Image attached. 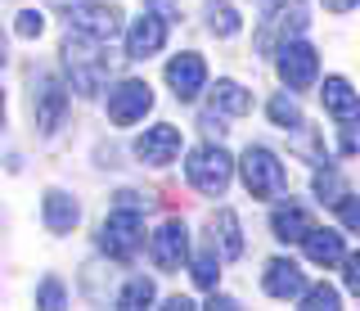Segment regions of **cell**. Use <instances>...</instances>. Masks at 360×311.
Instances as JSON below:
<instances>
[{"mask_svg": "<svg viewBox=\"0 0 360 311\" xmlns=\"http://www.w3.org/2000/svg\"><path fill=\"white\" fill-rule=\"evenodd\" d=\"M212 239H221V253L225 258H243V235H239V217L230 208H221L212 217Z\"/></svg>", "mask_w": 360, "mask_h": 311, "instance_id": "cell-18", "label": "cell"}, {"mask_svg": "<svg viewBox=\"0 0 360 311\" xmlns=\"http://www.w3.org/2000/svg\"><path fill=\"white\" fill-rule=\"evenodd\" d=\"M153 108V91H149V82H122V86H112L108 91V118L117 122V127H131V122H140L144 113Z\"/></svg>", "mask_w": 360, "mask_h": 311, "instance_id": "cell-7", "label": "cell"}, {"mask_svg": "<svg viewBox=\"0 0 360 311\" xmlns=\"http://www.w3.org/2000/svg\"><path fill=\"white\" fill-rule=\"evenodd\" d=\"M167 307H172V311H189L194 303H189V298H180V293H176V298H167Z\"/></svg>", "mask_w": 360, "mask_h": 311, "instance_id": "cell-33", "label": "cell"}, {"mask_svg": "<svg viewBox=\"0 0 360 311\" xmlns=\"http://www.w3.org/2000/svg\"><path fill=\"white\" fill-rule=\"evenodd\" d=\"M194 280L202 284V288H217V280H221V271H217V253H198L194 258Z\"/></svg>", "mask_w": 360, "mask_h": 311, "instance_id": "cell-25", "label": "cell"}, {"mask_svg": "<svg viewBox=\"0 0 360 311\" xmlns=\"http://www.w3.org/2000/svg\"><path fill=\"white\" fill-rule=\"evenodd\" d=\"M320 95H324V108H329L342 127H356V122H360V95L342 82V77H329Z\"/></svg>", "mask_w": 360, "mask_h": 311, "instance_id": "cell-13", "label": "cell"}, {"mask_svg": "<svg viewBox=\"0 0 360 311\" xmlns=\"http://www.w3.org/2000/svg\"><path fill=\"white\" fill-rule=\"evenodd\" d=\"M167 82H172L176 99H194L202 91V82H207V63H202L198 54H176V59L167 63Z\"/></svg>", "mask_w": 360, "mask_h": 311, "instance_id": "cell-11", "label": "cell"}, {"mask_svg": "<svg viewBox=\"0 0 360 311\" xmlns=\"http://www.w3.org/2000/svg\"><path fill=\"white\" fill-rule=\"evenodd\" d=\"M77 217H82V208H77L72 194H63V190L45 194V226H50V235H68L77 226Z\"/></svg>", "mask_w": 360, "mask_h": 311, "instance_id": "cell-16", "label": "cell"}, {"mask_svg": "<svg viewBox=\"0 0 360 311\" xmlns=\"http://www.w3.org/2000/svg\"><path fill=\"white\" fill-rule=\"evenodd\" d=\"M63 63H68V77H72V86H77L82 95H95L99 86H104V77H108V63H104V54H99V41H77V37H68Z\"/></svg>", "mask_w": 360, "mask_h": 311, "instance_id": "cell-3", "label": "cell"}, {"mask_svg": "<svg viewBox=\"0 0 360 311\" xmlns=\"http://www.w3.org/2000/svg\"><path fill=\"white\" fill-rule=\"evenodd\" d=\"M352 5H356V0H324V9H333V14H347Z\"/></svg>", "mask_w": 360, "mask_h": 311, "instance_id": "cell-31", "label": "cell"}, {"mask_svg": "<svg viewBox=\"0 0 360 311\" xmlns=\"http://www.w3.org/2000/svg\"><path fill=\"white\" fill-rule=\"evenodd\" d=\"M144 243V212L140 208H112L99 226V248L112 253V258H135Z\"/></svg>", "mask_w": 360, "mask_h": 311, "instance_id": "cell-2", "label": "cell"}, {"mask_svg": "<svg viewBox=\"0 0 360 311\" xmlns=\"http://www.w3.org/2000/svg\"><path fill=\"white\" fill-rule=\"evenodd\" d=\"M302 288H307V280H302L297 262H288V258L266 262V293L270 298H302Z\"/></svg>", "mask_w": 360, "mask_h": 311, "instance_id": "cell-14", "label": "cell"}, {"mask_svg": "<svg viewBox=\"0 0 360 311\" xmlns=\"http://www.w3.org/2000/svg\"><path fill=\"white\" fill-rule=\"evenodd\" d=\"M149 5H158V9H162V18H167V23L176 18V5H172V0H149Z\"/></svg>", "mask_w": 360, "mask_h": 311, "instance_id": "cell-32", "label": "cell"}, {"mask_svg": "<svg viewBox=\"0 0 360 311\" xmlns=\"http://www.w3.org/2000/svg\"><path fill=\"white\" fill-rule=\"evenodd\" d=\"M315 194L324 198V203H338V198L347 194V185H342V176H338L333 167H324V172H315Z\"/></svg>", "mask_w": 360, "mask_h": 311, "instance_id": "cell-24", "label": "cell"}, {"mask_svg": "<svg viewBox=\"0 0 360 311\" xmlns=\"http://www.w3.org/2000/svg\"><path fill=\"white\" fill-rule=\"evenodd\" d=\"M32 113H37V127L45 136H54V131L63 127V113H68V91L59 77L41 72L37 77V91H32Z\"/></svg>", "mask_w": 360, "mask_h": 311, "instance_id": "cell-6", "label": "cell"}, {"mask_svg": "<svg viewBox=\"0 0 360 311\" xmlns=\"http://www.w3.org/2000/svg\"><path fill=\"white\" fill-rule=\"evenodd\" d=\"M257 5H262V9H266V14H275V9H279V5H284V0H257Z\"/></svg>", "mask_w": 360, "mask_h": 311, "instance_id": "cell-34", "label": "cell"}, {"mask_svg": "<svg viewBox=\"0 0 360 311\" xmlns=\"http://www.w3.org/2000/svg\"><path fill=\"white\" fill-rule=\"evenodd\" d=\"M270 230H275V239H284V243H302L315 230V217L307 212V208H275V217H270Z\"/></svg>", "mask_w": 360, "mask_h": 311, "instance_id": "cell-15", "label": "cell"}, {"mask_svg": "<svg viewBox=\"0 0 360 311\" xmlns=\"http://www.w3.org/2000/svg\"><path fill=\"white\" fill-rule=\"evenodd\" d=\"M207 27L217 32V37H234V32H239V14H234L225 0H207Z\"/></svg>", "mask_w": 360, "mask_h": 311, "instance_id": "cell-21", "label": "cell"}, {"mask_svg": "<svg viewBox=\"0 0 360 311\" xmlns=\"http://www.w3.org/2000/svg\"><path fill=\"white\" fill-rule=\"evenodd\" d=\"M302 307H307V311H333V307H338V288H333V284L302 288Z\"/></svg>", "mask_w": 360, "mask_h": 311, "instance_id": "cell-23", "label": "cell"}, {"mask_svg": "<svg viewBox=\"0 0 360 311\" xmlns=\"http://www.w3.org/2000/svg\"><path fill=\"white\" fill-rule=\"evenodd\" d=\"M149 253H153V262L162 266V271H176V266L189 258V230H185V221H162L158 235L149 239Z\"/></svg>", "mask_w": 360, "mask_h": 311, "instance_id": "cell-9", "label": "cell"}, {"mask_svg": "<svg viewBox=\"0 0 360 311\" xmlns=\"http://www.w3.org/2000/svg\"><path fill=\"white\" fill-rule=\"evenodd\" d=\"M185 172H189V185H194L198 194H212V198H221L225 190H230L234 158L221 149V144H202V149H194V153H189Z\"/></svg>", "mask_w": 360, "mask_h": 311, "instance_id": "cell-1", "label": "cell"}, {"mask_svg": "<svg viewBox=\"0 0 360 311\" xmlns=\"http://www.w3.org/2000/svg\"><path fill=\"white\" fill-rule=\"evenodd\" d=\"M37 303H41V307H63V284H59V280H45L41 293H37Z\"/></svg>", "mask_w": 360, "mask_h": 311, "instance_id": "cell-29", "label": "cell"}, {"mask_svg": "<svg viewBox=\"0 0 360 311\" xmlns=\"http://www.w3.org/2000/svg\"><path fill=\"white\" fill-rule=\"evenodd\" d=\"M68 14V23L77 32H86L90 41H112L122 32V9L112 5H95V0H54Z\"/></svg>", "mask_w": 360, "mask_h": 311, "instance_id": "cell-4", "label": "cell"}, {"mask_svg": "<svg viewBox=\"0 0 360 311\" xmlns=\"http://www.w3.org/2000/svg\"><path fill=\"white\" fill-rule=\"evenodd\" d=\"M0 68H5V37H0Z\"/></svg>", "mask_w": 360, "mask_h": 311, "instance_id": "cell-36", "label": "cell"}, {"mask_svg": "<svg viewBox=\"0 0 360 311\" xmlns=\"http://www.w3.org/2000/svg\"><path fill=\"white\" fill-rule=\"evenodd\" d=\"M243 185L252 198H279L284 194V163L275 158L270 149H262V144H248L243 153Z\"/></svg>", "mask_w": 360, "mask_h": 311, "instance_id": "cell-5", "label": "cell"}, {"mask_svg": "<svg viewBox=\"0 0 360 311\" xmlns=\"http://www.w3.org/2000/svg\"><path fill=\"white\" fill-rule=\"evenodd\" d=\"M153 303V280H144V275H135V280H127V288H122V298H117V307H149Z\"/></svg>", "mask_w": 360, "mask_h": 311, "instance_id": "cell-22", "label": "cell"}, {"mask_svg": "<svg viewBox=\"0 0 360 311\" xmlns=\"http://www.w3.org/2000/svg\"><path fill=\"white\" fill-rule=\"evenodd\" d=\"M41 32H45V18L37 14V9H22V14H18V37H41Z\"/></svg>", "mask_w": 360, "mask_h": 311, "instance_id": "cell-26", "label": "cell"}, {"mask_svg": "<svg viewBox=\"0 0 360 311\" xmlns=\"http://www.w3.org/2000/svg\"><path fill=\"white\" fill-rule=\"evenodd\" d=\"M202 131H212V136H225V127H221L217 113H202Z\"/></svg>", "mask_w": 360, "mask_h": 311, "instance_id": "cell-30", "label": "cell"}, {"mask_svg": "<svg viewBox=\"0 0 360 311\" xmlns=\"http://www.w3.org/2000/svg\"><path fill=\"white\" fill-rule=\"evenodd\" d=\"M315 72H320V59H315V50L307 41H284V50H279V77L292 91H307L315 82Z\"/></svg>", "mask_w": 360, "mask_h": 311, "instance_id": "cell-8", "label": "cell"}, {"mask_svg": "<svg viewBox=\"0 0 360 311\" xmlns=\"http://www.w3.org/2000/svg\"><path fill=\"white\" fill-rule=\"evenodd\" d=\"M212 108H217V113H248V108H252V95L243 91L239 82H217V91H212Z\"/></svg>", "mask_w": 360, "mask_h": 311, "instance_id": "cell-19", "label": "cell"}, {"mask_svg": "<svg viewBox=\"0 0 360 311\" xmlns=\"http://www.w3.org/2000/svg\"><path fill=\"white\" fill-rule=\"evenodd\" d=\"M0 127H5V91H0Z\"/></svg>", "mask_w": 360, "mask_h": 311, "instance_id": "cell-35", "label": "cell"}, {"mask_svg": "<svg viewBox=\"0 0 360 311\" xmlns=\"http://www.w3.org/2000/svg\"><path fill=\"white\" fill-rule=\"evenodd\" d=\"M342 280H347V288L360 298V253H352V258H342Z\"/></svg>", "mask_w": 360, "mask_h": 311, "instance_id": "cell-28", "label": "cell"}, {"mask_svg": "<svg viewBox=\"0 0 360 311\" xmlns=\"http://www.w3.org/2000/svg\"><path fill=\"white\" fill-rule=\"evenodd\" d=\"M167 41V18H153V14H140L127 32V54L131 59H149V54L162 50Z\"/></svg>", "mask_w": 360, "mask_h": 311, "instance_id": "cell-12", "label": "cell"}, {"mask_svg": "<svg viewBox=\"0 0 360 311\" xmlns=\"http://www.w3.org/2000/svg\"><path fill=\"white\" fill-rule=\"evenodd\" d=\"M266 113H270L275 127H284V131H297L302 127V108H297V99H288V95H275L266 104Z\"/></svg>", "mask_w": 360, "mask_h": 311, "instance_id": "cell-20", "label": "cell"}, {"mask_svg": "<svg viewBox=\"0 0 360 311\" xmlns=\"http://www.w3.org/2000/svg\"><path fill=\"white\" fill-rule=\"evenodd\" d=\"M176 153H180V131L167 127V122L162 127H149L140 140H135V158L149 163V167H167Z\"/></svg>", "mask_w": 360, "mask_h": 311, "instance_id": "cell-10", "label": "cell"}, {"mask_svg": "<svg viewBox=\"0 0 360 311\" xmlns=\"http://www.w3.org/2000/svg\"><path fill=\"white\" fill-rule=\"evenodd\" d=\"M338 212H342V226L347 230H356V235H360V198H338Z\"/></svg>", "mask_w": 360, "mask_h": 311, "instance_id": "cell-27", "label": "cell"}, {"mask_svg": "<svg viewBox=\"0 0 360 311\" xmlns=\"http://www.w3.org/2000/svg\"><path fill=\"white\" fill-rule=\"evenodd\" d=\"M302 243H307V258H311V262H320V266L342 262V235H338V230H320V226H315Z\"/></svg>", "mask_w": 360, "mask_h": 311, "instance_id": "cell-17", "label": "cell"}]
</instances>
